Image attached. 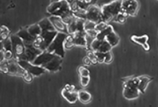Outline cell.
<instances>
[{"label":"cell","instance_id":"obj_16","mask_svg":"<svg viewBox=\"0 0 158 107\" xmlns=\"http://www.w3.org/2000/svg\"><path fill=\"white\" fill-rule=\"evenodd\" d=\"M58 32L56 30H53V31H48V32H46L44 33H42L41 36H43L44 38V46H43V49L44 51L45 50H47L48 47L51 45L53 40L55 39V37L57 35Z\"/></svg>","mask_w":158,"mask_h":107},{"label":"cell","instance_id":"obj_20","mask_svg":"<svg viewBox=\"0 0 158 107\" xmlns=\"http://www.w3.org/2000/svg\"><path fill=\"white\" fill-rule=\"evenodd\" d=\"M152 80H153V78H151L150 76H148V75L139 76V83H138V88L141 93H145L148 85Z\"/></svg>","mask_w":158,"mask_h":107},{"label":"cell","instance_id":"obj_26","mask_svg":"<svg viewBox=\"0 0 158 107\" xmlns=\"http://www.w3.org/2000/svg\"><path fill=\"white\" fill-rule=\"evenodd\" d=\"M74 46H75V45H74V37H73L72 34H68L64 41L65 50H70L72 48H74Z\"/></svg>","mask_w":158,"mask_h":107},{"label":"cell","instance_id":"obj_30","mask_svg":"<svg viewBox=\"0 0 158 107\" xmlns=\"http://www.w3.org/2000/svg\"><path fill=\"white\" fill-rule=\"evenodd\" d=\"M87 56H88L89 58L90 59V60H91L92 64H97V63H98V60H97V55H96V53L94 51H93V50H87Z\"/></svg>","mask_w":158,"mask_h":107},{"label":"cell","instance_id":"obj_3","mask_svg":"<svg viewBox=\"0 0 158 107\" xmlns=\"http://www.w3.org/2000/svg\"><path fill=\"white\" fill-rule=\"evenodd\" d=\"M67 33H59L58 32L57 35L53 40V41L51 43L50 45L48 47L47 51L49 53H54L64 58L65 56V49H64V41L67 36Z\"/></svg>","mask_w":158,"mask_h":107},{"label":"cell","instance_id":"obj_11","mask_svg":"<svg viewBox=\"0 0 158 107\" xmlns=\"http://www.w3.org/2000/svg\"><path fill=\"white\" fill-rule=\"evenodd\" d=\"M49 19H50L52 25L54 26L55 29H56V30L57 31V32L69 34L68 26H67V24L63 22V18H62L61 17L51 15V17H49Z\"/></svg>","mask_w":158,"mask_h":107},{"label":"cell","instance_id":"obj_38","mask_svg":"<svg viewBox=\"0 0 158 107\" xmlns=\"http://www.w3.org/2000/svg\"><path fill=\"white\" fill-rule=\"evenodd\" d=\"M86 32V35L87 36H90V37H93V38H97V34H98L99 32H97L96 29H91V30H88L85 31Z\"/></svg>","mask_w":158,"mask_h":107},{"label":"cell","instance_id":"obj_18","mask_svg":"<svg viewBox=\"0 0 158 107\" xmlns=\"http://www.w3.org/2000/svg\"><path fill=\"white\" fill-rule=\"evenodd\" d=\"M72 36L74 37V41L75 45L86 48V33H73Z\"/></svg>","mask_w":158,"mask_h":107},{"label":"cell","instance_id":"obj_1","mask_svg":"<svg viewBox=\"0 0 158 107\" xmlns=\"http://www.w3.org/2000/svg\"><path fill=\"white\" fill-rule=\"evenodd\" d=\"M102 19L107 23L113 21L117 15L121 13V0H114L101 7Z\"/></svg>","mask_w":158,"mask_h":107},{"label":"cell","instance_id":"obj_2","mask_svg":"<svg viewBox=\"0 0 158 107\" xmlns=\"http://www.w3.org/2000/svg\"><path fill=\"white\" fill-rule=\"evenodd\" d=\"M47 12L51 15L55 16L64 17L65 15L73 13L70 10V4L67 0H60L58 2H51L50 5L47 7Z\"/></svg>","mask_w":158,"mask_h":107},{"label":"cell","instance_id":"obj_44","mask_svg":"<svg viewBox=\"0 0 158 107\" xmlns=\"http://www.w3.org/2000/svg\"><path fill=\"white\" fill-rule=\"evenodd\" d=\"M58 1H60V0H51V2H58Z\"/></svg>","mask_w":158,"mask_h":107},{"label":"cell","instance_id":"obj_33","mask_svg":"<svg viewBox=\"0 0 158 107\" xmlns=\"http://www.w3.org/2000/svg\"><path fill=\"white\" fill-rule=\"evenodd\" d=\"M77 71H78V74L80 76H89L90 72L89 71V69H87L84 66H80Z\"/></svg>","mask_w":158,"mask_h":107},{"label":"cell","instance_id":"obj_14","mask_svg":"<svg viewBox=\"0 0 158 107\" xmlns=\"http://www.w3.org/2000/svg\"><path fill=\"white\" fill-rule=\"evenodd\" d=\"M16 34L18 35V36H19L23 40L25 46L33 45V42H34L35 41V37H33V36L29 33L27 28H26V29H20Z\"/></svg>","mask_w":158,"mask_h":107},{"label":"cell","instance_id":"obj_5","mask_svg":"<svg viewBox=\"0 0 158 107\" xmlns=\"http://www.w3.org/2000/svg\"><path fill=\"white\" fill-rule=\"evenodd\" d=\"M18 64L25 69V71H29V73H31L34 76H40V75L44 74L45 71H46V69L44 67H41V66L36 65V64H32L31 62L22 60H18Z\"/></svg>","mask_w":158,"mask_h":107},{"label":"cell","instance_id":"obj_35","mask_svg":"<svg viewBox=\"0 0 158 107\" xmlns=\"http://www.w3.org/2000/svg\"><path fill=\"white\" fill-rule=\"evenodd\" d=\"M126 19L127 17L124 16V15H123L122 12H121V13H119L118 15H117L116 16H115V18H114L113 21L118 22V23H124V22H126Z\"/></svg>","mask_w":158,"mask_h":107},{"label":"cell","instance_id":"obj_36","mask_svg":"<svg viewBox=\"0 0 158 107\" xmlns=\"http://www.w3.org/2000/svg\"><path fill=\"white\" fill-rule=\"evenodd\" d=\"M33 76H34V75H32L31 73H29V71H25L23 75H22L23 79L25 80V82H27V83H30V82H32V80H33Z\"/></svg>","mask_w":158,"mask_h":107},{"label":"cell","instance_id":"obj_13","mask_svg":"<svg viewBox=\"0 0 158 107\" xmlns=\"http://www.w3.org/2000/svg\"><path fill=\"white\" fill-rule=\"evenodd\" d=\"M123 94L124 98L128 100H133L135 98H138L140 96V91L138 90V87H132V86H128L127 84L123 85Z\"/></svg>","mask_w":158,"mask_h":107},{"label":"cell","instance_id":"obj_37","mask_svg":"<svg viewBox=\"0 0 158 107\" xmlns=\"http://www.w3.org/2000/svg\"><path fill=\"white\" fill-rule=\"evenodd\" d=\"M90 82L89 76H80V83L82 87H85L89 85Z\"/></svg>","mask_w":158,"mask_h":107},{"label":"cell","instance_id":"obj_19","mask_svg":"<svg viewBox=\"0 0 158 107\" xmlns=\"http://www.w3.org/2000/svg\"><path fill=\"white\" fill-rule=\"evenodd\" d=\"M38 24H39L40 28H41L42 33H44L46 32H48V31L56 30L54 26L52 25V22L50 21L49 18H44L40 22H38Z\"/></svg>","mask_w":158,"mask_h":107},{"label":"cell","instance_id":"obj_23","mask_svg":"<svg viewBox=\"0 0 158 107\" xmlns=\"http://www.w3.org/2000/svg\"><path fill=\"white\" fill-rule=\"evenodd\" d=\"M105 40H106L112 47H114V46L117 45L118 44V42H119V36H118V35L116 33H115V31L113 30L106 36Z\"/></svg>","mask_w":158,"mask_h":107},{"label":"cell","instance_id":"obj_6","mask_svg":"<svg viewBox=\"0 0 158 107\" xmlns=\"http://www.w3.org/2000/svg\"><path fill=\"white\" fill-rule=\"evenodd\" d=\"M138 10V0H121V12H126L129 16H136Z\"/></svg>","mask_w":158,"mask_h":107},{"label":"cell","instance_id":"obj_12","mask_svg":"<svg viewBox=\"0 0 158 107\" xmlns=\"http://www.w3.org/2000/svg\"><path fill=\"white\" fill-rule=\"evenodd\" d=\"M25 71V69L18 64V60L12 59V60H9V63H8V74L12 75L22 76Z\"/></svg>","mask_w":158,"mask_h":107},{"label":"cell","instance_id":"obj_31","mask_svg":"<svg viewBox=\"0 0 158 107\" xmlns=\"http://www.w3.org/2000/svg\"><path fill=\"white\" fill-rule=\"evenodd\" d=\"M108 26V25L106 22H104V21H101L100 22L96 24L95 29L97 31V32H101V31H103L104 29H106Z\"/></svg>","mask_w":158,"mask_h":107},{"label":"cell","instance_id":"obj_40","mask_svg":"<svg viewBox=\"0 0 158 107\" xmlns=\"http://www.w3.org/2000/svg\"><path fill=\"white\" fill-rule=\"evenodd\" d=\"M70 10H71L72 12H75L76 11L79 10L78 3H77V0H75V1H74L73 2L70 3Z\"/></svg>","mask_w":158,"mask_h":107},{"label":"cell","instance_id":"obj_24","mask_svg":"<svg viewBox=\"0 0 158 107\" xmlns=\"http://www.w3.org/2000/svg\"><path fill=\"white\" fill-rule=\"evenodd\" d=\"M113 30H114L113 27H112L111 26H109V25H108V26L106 28V29H104V30L101 31V32H99L98 34H97V39H98V40H100V41L105 40L106 36H108V35L111 32H112Z\"/></svg>","mask_w":158,"mask_h":107},{"label":"cell","instance_id":"obj_27","mask_svg":"<svg viewBox=\"0 0 158 107\" xmlns=\"http://www.w3.org/2000/svg\"><path fill=\"white\" fill-rule=\"evenodd\" d=\"M1 49H3L5 51H13L12 41L10 36L4 41H1Z\"/></svg>","mask_w":158,"mask_h":107},{"label":"cell","instance_id":"obj_43","mask_svg":"<svg viewBox=\"0 0 158 107\" xmlns=\"http://www.w3.org/2000/svg\"><path fill=\"white\" fill-rule=\"evenodd\" d=\"M85 3H87L88 5L90 6V4L92 3V2H93V0H83Z\"/></svg>","mask_w":158,"mask_h":107},{"label":"cell","instance_id":"obj_15","mask_svg":"<svg viewBox=\"0 0 158 107\" xmlns=\"http://www.w3.org/2000/svg\"><path fill=\"white\" fill-rule=\"evenodd\" d=\"M62 96L70 104H74L78 100V92L77 91H68L63 88L62 90Z\"/></svg>","mask_w":158,"mask_h":107},{"label":"cell","instance_id":"obj_22","mask_svg":"<svg viewBox=\"0 0 158 107\" xmlns=\"http://www.w3.org/2000/svg\"><path fill=\"white\" fill-rule=\"evenodd\" d=\"M27 29L29 32V33H30L33 37H35V38L42 34V29L38 23L31 25V26H29V27L27 28Z\"/></svg>","mask_w":158,"mask_h":107},{"label":"cell","instance_id":"obj_17","mask_svg":"<svg viewBox=\"0 0 158 107\" xmlns=\"http://www.w3.org/2000/svg\"><path fill=\"white\" fill-rule=\"evenodd\" d=\"M131 41L135 43L138 44V45H140L143 47V49L146 50V51H149V44H148V41H149V36L147 35H143V36H132L131 37Z\"/></svg>","mask_w":158,"mask_h":107},{"label":"cell","instance_id":"obj_25","mask_svg":"<svg viewBox=\"0 0 158 107\" xmlns=\"http://www.w3.org/2000/svg\"><path fill=\"white\" fill-rule=\"evenodd\" d=\"M112 48L113 47H112V46H111L106 40H103L101 41V45H100V47H99V49L97 52H100V53H108V52L111 51Z\"/></svg>","mask_w":158,"mask_h":107},{"label":"cell","instance_id":"obj_34","mask_svg":"<svg viewBox=\"0 0 158 107\" xmlns=\"http://www.w3.org/2000/svg\"><path fill=\"white\" fill-rule=\"evenodd\" d=\"M112 60H113V56H112V54H111V51L104 53V64H111V62H112Z\"/></svg>","mask_w":158,"mask_h":107},{"label":"cell","instance_id":"obj_39","mask_svg":"<svg viewBox=\"0 0 158 107\" xmlns=\"http://www.w3.org/2000/svg\"><path fill=\"white\" fill-rule=\"evenodd\" d=\"M96 55H97V58L98 60V63L101 64V63H104V53H100V52H95Z\"/></svg>","mask_w":158,"mask_h":107},{"label":"cell","instance_id":"obj_7","mask_svg":"<svg viewBox=\"0 0 158 107\" xmlns=\"http://www.w3.org/2000/svg\"><path fill=\"white\" fill-rule=\"evenodd\" d=\"M43 51H41L40 49H37V48L35 47L33 45H31L25 46V53L22 55L21 57H20L18 60H26V61H29L32 63L34 61L35 59L39 56L40 53Z\"/></svg>","mask_w":158,"mask_h":107},{"label":"cell","instance_id":"obj_28","mask_svg":"<svg viewBox=\"0 0 158 107\" xmlns=\"http://www.w3.org/2000/svg\"><path fill=\"white\" fill-rule=\"evenodd\" d=\"M74 17L79 19H84L86 20V15H87V10H82L79 9L76 11L75 12H73Z\"/></svg>","mask_w":158,"mask_h":107},{"label":"cell","instance_id":"obj_21","mask_svg":"<svg viewBox=\"0 0 158 107\" xmlns=\"http://www.w3.org/2000/svg\"><path fill=\"white\" fill-rule=\"evenodd\" d=\"M77 92H78V100L81 103L86 104L91 102L92 95L88 91L85 90H80Z\"/></svg>","mask_w":158,"mask_h":107},{"label":"cell","instance_id":"obj_4","mask_svg":"<svg viewBox=\"0 0 158 107\" xmlns=\"http://www.w3.org/2000/svg\"><path fill=\"white\" fill-rule=\"evenodd\" d=\"M12 41L13 53H14V59H18L25 53V45L23 40L18 35L13 34L10 36Z\"/></svg>","mask_w":158,"mask_h":107},{"label":"cell","instance_id":"obj_8","mask_svg":"<svg viewBox=\"0 0 158 107\" xmlns=\"http://www.w3.org/2000/svg\"><path fill=\"white\" fill-rule=\"evenodd\" d=\"M86 20L92 21L95 23L103 21L101 7H99L96 5H90L87 9Z\"/></svg>","mask_w":158,"mask_h":107},{"label":"cell","instance_id":"obj_29","mask_svg":"<svg viewBox=\"0 0 158 107\" xmlns=\"http://www.w3.org/2000/svg\"><path fill=\"white\" fill-rule=\"evenodd\" d=\"M10 34V29L6 26H1V33H0V36H1V41H4L6 39L9 38V36Z\"/></svg>","mask_w":158,"mask_h":107},{"label":"cell","instance_id":"obj_9","mask_svg":"<svg viewBox=\"0 0 158 107\" xmlns=\"http://www.w3.org/2000/svg\"><path fill=\"white\" fill-rule=\"evenodd\" d=\"M63 60V57L58 56V55H56L43 67L46 69V71H48L50 72H56V71H59L61 69Z\"/></svg>","mask_w":158,"mask_h":107},{"label":"cell","instance_id":"obj_32","mask_svg":"<svg viewBox=\"0 0 158 107\" xmlns=\"http://www.w3.org/2000/svg\"><path fill=\"white\" fill-rule=\"evenodd\" d=\"M96 24L97 23L92 22V21L85 20V24H84L85 30L88 31V30H91V29H95Z\"/></svg>","mask_w":158,"mask_h":107},{"label":"cell","instance_id":"obj_10","mask_svg":"<svg viewBox=\"0 0 158 107\" xmlns=\"http://www.w3.org/2000/svg\"><path fill=\"white\" fill-rule=\"evenodd\" d=\"M85 22V20L84 19H79L77 18H74L69 25H67L69 34H73L75 33H86L84 28Z\"/></svg>","mask_w":158,"mask_h":107},{"label":"cell","instance_id":"obj_41","mask_svg":"<svg viewBox=\"0 0 158 107\" xmlns=\"http://www.w3.org/2000/svg\"><path fill=\"white\" fill-rule=\"evenodd\" d=\"M82 62H83V64H84V65H85V66H89V65H91V64H92L91 60H90V59L87 56H85L84 58H83Z\"/></svg>","mask_w":158,"mask_h":107},{"label":"cell","instance_id":"obj_42","mask_svg":"<svg viewBox=\"0 0 158 107\" xmlns=\"http://www.w3.org/2000/svg\"><path fill=\"white\" fill-rule=\"evenodd\" d=\"M64 88L68 90V91H75V87H74V85H69V84H67V85L65 86Z\"/></svg>","mask_w":158,"mask_h":107}]
</instances>
